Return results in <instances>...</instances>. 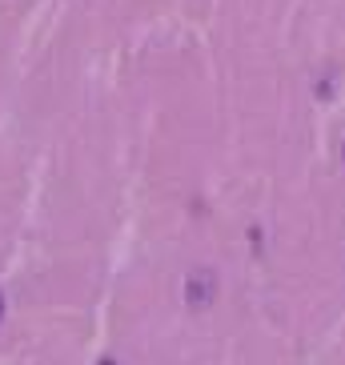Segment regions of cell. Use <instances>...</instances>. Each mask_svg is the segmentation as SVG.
Returning a JSON list of instances; mask_svg holds the SVG:
<instances>
[{
	"label": "cell",
	"mask_w": 345,
	"mask_h": 365,
	"mask_svg": "<svg viewBox=\"0 0 345 365\" xmlns=\"http://www.w3.org/2000/svg\"><path fill=\"white\" fill-rule=\"evenodd\" d=\"M217 301V273L213 269H193V273H189V277H185V305H189V309H209V305H213Z\"/></svg>",
	"instance_id": "6da1fadb"
}]
</instances>
